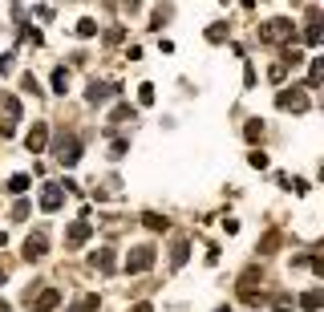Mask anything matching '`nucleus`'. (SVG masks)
I'll return each instance as SVG.
<instances>
[{
  "label": "nucleus",
  "mask_w": 324,
  "mask_h": 312,
  "mask_svg": "<svg viewBox=\"0 0 324 312\" xmlns=\"http://www.w3.org/2000/svg\"><path fill=\"white\" fill-rule=\"evenodd\" d=\"M256 284H264V276H260V272H247V276L239 280V292H251Z\"/></svg>",
  "instance_id": "4468645a"
},
{
  "label": "nucleus",
  "mask_w": 324,
  "mask_h": 312,
  "mask_svg": "<svg viewBox=\"0 0 324 312\" xmlns=\"http://www.w3.org/2000/svg\"><path fill=\"white\" fill-rule=\"evenodd\" d=\"M219 312H231V308H219Z\"/></svg>",
  "instance_id": "c756f323"
},
{
  "label": "nucleus",
  "mask_w": 324,
  "mask_h": 312,
  "mask_svg": "<svg viewBox=\"0 0 324 312\" xmlns=\"http://www.w3.org/2000/svg\"><path fill=\"white\" fill-rule=\"evenodd\" d=\"M109 154H113V158H122V154H126V142H122V138H113V146H109Z\"/></svg>",
  "instance_id": "a878e982"
},
{
  "label": "nucleus",
  "mask_w": 324,
  "mask_h": 312,
  "mask_svg": "<svg viewBox=\"0 0 324 312\" xmlns=\"http://www.w3.org/2000/svg\"><path fill=\"white\" fill-rule=\"evenodd\" d=\"M81 158V146H77V138H61V146H57V162L61 166H73Z\"/></svg>",
  "instance_id": "39448f33"
},
{
  "label": "nucleus",
  "mask_w": 324,
  "mask_h": 312,
  "mask_svg": "<svg viewBox=\"0 0 324 312\" xmlns=\"http://www.w3.org/2000/svg\"><path fill=\"white\" fill-rule=\"evenodd\" d=\"M251 166H260V170H264V166H268V154H264V150H251Z\"/></svg>",
  "instance_id": "b1692460"
},
{
  "label": "nucleus",
  "mask_w": 324,
  "mask_h": 312,
  "mask_svg": "<svg viewBox=\"0 0 324 312\" xmlns=\"http://www.w3.org/2000/svg\"><path fill=\"white\" fill-rule=\"evenodd\" d=\"M94 33H98V25H94L89 16H85V20H77V37H94Z\"/></svg>",
  "instance_id": "412c9836"
},
{
  "label": "nucleus",
  "mask_w": 324,
  "mask_h": 312,
  "mask_svg": "<svg viewBox=\"0 0 324 312\" xmlns=\"http://www.w3.org/2000/svg\"><path fill=\"white\" fill-rule=\"evenodd\" d=\"M57 304H61V296H57L53 288H45V292L37 296V312H57Z\"/></svg>",
  "instance_id": "f8f14e48"
},
{
  "label": "nucleus",
  "mask_w": 324,
  "mask_h": 312,
  "mask_svg": "<svg viewBox=\"0 0 324 312\" xmlns=\"http://www.w3.org/2000/svg\"><path fill=\"white\" fill-rule=\"evenodd\" d=\"M275 248H280V235L271 231V235H264V243H260V256H271Z\"/></svg>",
  "instance_id": "a211bd4d"
},
{
  "label": "nucleus",
  "mask_w": 324,
  "mask_h": 312,
  "mask_svg": "<svg viewBox=\"0 0 324 312\" xmlns=\"http://www.w3.org/2000/svg\"><path fill=\"white\" fill-rule=\"evenodd\" d=\"M280 37H288V45H292V37H296V29H292L288 16H275L268 25H260V41H280Z\"/></svg>",
  "instance_id": "f257e3e1"
},
{
  "label": "nucleus",
  "mask_w": 324,
  "mask_h": 312,
  "mask_svg": "<svg viewBox=\"0 0 324 312\" xmlns=\"http://www.w3.org/2000/svg\"><path fill=\"white\" fill-rule=\"evenodd\" d=\"M142 223H146L150 231H166V227H170V223H166V215H154V211H146V215H142Z\"/></svg>",
  "instance_id": "ddd939ff"
},
{
  "label": "nucleus",
  "mask_w": 324,
  "mask_h": 312,
  "mask_svg": "<svg viewBox=\"0 0 324 312\" xmlns=\"http://www.w3.org/2000/svg\"><path fill=\"white\" fill-rule=\"evenodd\" d=\"M53 90H57V94L69 90V69H57V73H53Z\"/></svg>",
  "instance_id": "dca6fc26"
},
{
  "label": "nucleus",
  "mask_w": 324,
  "mask_h": 312,
  "mask_svg": "<svg viewBox=\"0 0 324 312\" xmlns=\"http://www.w3.org/2000/svg\"><path fill=\"white\" fill-rule=\"evenodd\" d=\"M49 252V243H45V235H29V243H25V260H41Z\"/></svg>",
  "instance_id": "1a4fd4ad"
},
{
  "label": "nucleus",
  "mask_w": 324,
  "mask_h": 312,
  "mask_svg": "<svg viewBox=\"0 0 324 312\" xmlns=\"http://www.w3.org/2000/svg\"><path fill=\"white\" fill-rule=\"evenodd\" d=\"M61 199H65V191H61L57 183H45V191H41V211H57Z\"/></svg>",
  "instance_id": "0eeeda50"
},
{
  "label": "nucleus",
  "mask_w": 324,
  "mask_h": 312,
  "mask_svg": "<svg viewBox=\"0 0 324 312\" xmlns=\"http://www.w3.org/2000/svg\"><path fill=\"white\" fill-rule=\"evenodd\" d=\"M4 243H8V235H4V231H0V248H4Z\"/></svg>",
  "instance_id": "c85d7f7f"
},
{
  "label": "nucleus",
  "mask_w": 324,
  "mask_h": 312,
  "mask_svg": "<svg viewBox=\"0 0 324 312\" xmlns=\"http://www.w3.org/2000/svg\"><path fill=\"white\" fill-rule=\"evenodd\" d=\"M89 268H98V272H113V248L94 252V256H89Z\"/></svg>",
  "instance_id": "9d476101"
},
{
  "label": "nucleus",
  "mask_w": 324,
  "mask_h": 312,
  "mask_svg": "<svg viewBox=\"0 0 324 312\" xmlns=\"http://www.w3.org/2000/svg\"><path fill=\"white\" fill-rule=\"evenodd\" d=\"M134 312H150V304H134Z\"/></svg>",
  "instance_id": "cd10ccee"
},
{
  "label": "nucleus",
  "mask_w": 324,
  "mask_h": 312,
  "mask_svg": "<svg viewBox=\"0 0 324 312\" xmlns=\"http://www.w3.org/2000/svg\"><path fill=\"white\" fill-rule=\"evenodd\" d=\"M320 73H324V65L312 61V65H308V85H320Z\"/></svg>",
  "instance_id": "4be33fe9"
},
{
  "label": "nucleus",
  "mask_w": 324,
  "mask_h": 312,
  "mask_svg": "<svg viewBox=\"0 0 324 312\" xmlns=\"http://www.w3.org/2000/svg\"><path fill=\"white\" fill-rule=\"evenodd\" d=\"M260 134H264V126H260V122H247V138H251V142H256V138H260Z\"/></svg>",
  "instance_id": "393cba45"
},
{
  "label": "nucleus",
  "mask_w": 324,
  "mask_h": 312,
  "mask_svg": "<svg viewBox=\"0 0 324 312\" xmlns=\"http://www.w3.org/2000/svg\"><path fill=\"white\" fill-rule=\"evenodd\" d=\"M29 215V203H12V219H25Z\"/></svg>",
  "instance_id": "bb28decb"
},
{
  "label": "nucleus",
  "mask_w": 324,
  "mask_h": 312,
  "mask_svg": "<svg viewBox=\"0 0 324 312\" xmlns=\"http://www.w3.org/2000/svg\"><path fill=\"white\" fill-rule=\"evenodd\" d=\"M280 109H292V114H300V109H308L304 102V90H280V98H275Z\"/></svg>",
  "instance_id": "7ed1b4c3"
},
{
  "label": "nucleus",
  "mask_w": 324,
  "mask_h": 312,
  "mask_svg": "<svg viewBox=\"0 0 324 312\" xmlns=\"http://www.w3.org/2000/svg\"><path fill=\"white\" fill-rule=\"evenodd\" d=\"M45 138H49V130H45V126L37 122V126L29 130V138H25V146H29L33 154H41V150H45Z\"/></svg>",
  "instance_id": "6e6552de"
},
{
  "label": "nucleus",
  "mask_w": 324,
  "mask_h": 312,
  "mask_svg": "<svg viewBox=\"0 0 324 312\" xmlns=\"http://www.w3.org/2000/svg\"><path fill=\"white\" fill-rule=\"evenodd\" d=\"M187 252H191V243H187V235H178V239L170 243V263L182 268V263H187Z\"/></svg>",
  "instance_id": "9b49d317"
},
{
  "label": "nucleus",
  "mask_w": 324,
  "mask_h": 312,
  "mask_svg": "<svg viewBox=\"0 0 324 312\" xmlns=\"http://www.w3.org/2000/svg\"><path fill=\"white\" fill-rule=\"evenodd\" d=\"M94 308H98V300H94V296H81V300H77L69 312H94Z\"/></svg>",
  "instance_id": "aec40b11"
},
{
  "label": "nucleus",
  "mask_w": 324,
  "mask_h": 312,
  "mask_svg": "<svg viewBox=\"0 0 324 312\" xmlns=\"http://www.w3.org/2000/svg\"><path fill=\"white\" fill-rule=\"evenodd\" d=\"M320 300H324L320 292H304V296H300V304H304L308 312H316V308H320Z\"/></svg>",
  "instance_id": "2eb2a0df"
},
{
  "label": "nucleus",
  "mask_w": 324,
  "mask_h": 312,
  "mask_svg": "<svg viewBox=\"0 0 324 312\" xmlns=\"http://www.w3.org/2000/svg\"><path fill=\"white\" fill-rule=\"evenodd\" d=\"M109 94H118V81H94V85L85 90V98H89L94 105H102V102L109 98Z\"/></svg>",
  "instance_id": "423d86ee"
},
{
  "label": "nucleus",
  "mask_w": 324,
  "mask_h": 312,
  "mask_svg": "<svg viewBox=\"0 0 324 312\" xmlns=\"http://www.w3.org/2000/svg\"><path fill=\"white\" fill-rule=\"evenodd\" d=\"M227 37V20H215L211 29H207V41H223Z\"/></svg>",
  "instance_id": "f3484780"
},
{
  "label": "nucleus",
  "mask_w": 324,
  "mask_h": 312,
  "mask_svg": "<svg viewBox=\"0 0 324 312\" xmlns=\"http://www.w3.org/2000/svg\"><path fill=\"white\" fill-rule=\"evenodd\" d=\"M138 102H142V105H150V102H154V85H150V81H146V85L138 90Z\"/></svg>",
  "instance_id": "5701e85b"
},
{
  "label": "nucleus",
  "mask_w": 324,
  "mask_h": 312,
  "mask_svg": "<svg viewBox=\"0 0 324 312\" xmlns=\"http://www.w3.org/2000/svg\"><path fill=\"white\" fill-rule=\"evenodd\" d=\"M150 263H154V248L142 243V248H134V252L126 256V276H138V272H146Z\"/></svg>",
  "instance_id": "f03ea898"
},
{
  "label": "nucleus",
  "mask_w": 324,
  "mask_h": 312,
  "mask_svg": "<svg viewBox=\"0 0 324 312\" xmlns=\"http://www.w3.org/2000/svg\"><path fill=\"white\" fill-rule=\"evenodd\" d=\"M85 239H89V223H85V219H77V223L65 231V248H69V252H77Z\"/></svg>",
  "instance_id": "20e7f679"
},
{
  "label": "nucleus",
  "mask_w": 324,
  "mask_h": 312,
  "mask_svg": "<svg viewBox=\"0 0 324 312\" xmlns=\"http://www.w3.org/2000/svg\"><path fill=\"white\" fill-rule=\"evenodd\" d=\"M25 187H29V174H12V179H8V191H12V195H20Z\"/></svg>",
  "instance_id": "6ab92c4d"
}]
</instances>
